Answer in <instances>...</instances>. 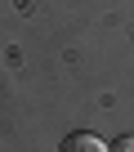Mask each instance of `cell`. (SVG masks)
Returning a JSON list of instances; mask_svg holds the SVG:
<instances>
[{"label":"cell","instance_id":"6da1fadb","mask_svg":"<svg viewBox=\"0 0 134 152\" xmlns=\"http://www.w3.org/2000/svg\"><path fill=\"white\" fill-rule=\"evenodd\" d=\"M58 152H107V143H103L98 134L76 130V134H67V139H63V148H58Z\"/></svg>","mask_w":134,"mask_h":152},{"label":"cell","instance_id":"7a4b0ae2","mask_svg":"<svg viewBox=\"0 0 134 152\" xmlns=\"http://www.w3.org/2000/svg\"><path fill=\"white\" fill-rule=\"evenodd\" d=\"M107 152H134V134H125V139H116V143H107Z\"/></svg>","mask_w":134,"mask_h":152}]
</instances>
